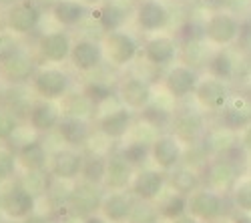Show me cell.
Here are the masks:
<instances>
[{
	"instance_id": "obj_1",
	"label": "cell",
	"mask_w": 251,
	"mask_h": 223,
	"mask_svg": "<svg viewBox=\"0 0 251 223\" xmlns=\"http://www.w3.org/2000/svg\"><path fill=\"white\" fill-rule=\"evenodd\" d=\"M102 201H104V187L80 179L67 193V211L80 219H87L100 211Z\"/></svg>"
},
{
	"instance_id": "obj_2",
	"label": "cell",
	"mask_w": 251,
	"mask_h": 223,
	"mask_svg": "<svg viewBox=\"0 0 251 223\" xmlns=\"http://www.w3.org/2000/svg\"><path fill=\"white\" fill-rule=\"evenodd\" d=\"M40 18H43V6L36 0H18L16 4L6 8L4 26L16 36H25L38 28Z\"/></svg>"
},
{
	"instance_id": "obj_3",
	"label": "cell",
	"mask_w": 251,
	"mask_h": 223,
	"mask_svg": "<svg viewBox=\"0 0 251 223\" xmlns=\"http://www.w3.org/2000/svg\"><path fill=\"white\" fill-rule=\"evenodd\" d=\"M71 76L67 71H62L58 67H45L38 69L34 78H32V91L47 100H58L65 99L71 91Z\"/></svg>"
},
{
	"instance_id": "obj_4",
	"label": "cell",
	"mask_w": 251,
	"mask_h": 223,
	"mask_svg": "<svg viewBox=\"0 0 251 223\" xmlns=\"http://www.w3.org/2000/svg\"><path fill=\"white\" fill-rule=\"evenodd\" d=\"M2 211L10 221H25L36 209V195L25 183H12L2 193Z\"/></svg>"
},
{
	"instance_id": "obj_5",
	"label": "cell",
	"mask_w": 251,
	"mask_h": 223,
	"mask_svg": "<svg viewBox=\"0 0 251 223\" xmlns=\"http://www.w3.org/2000/svg\"><path fill=\"white\" fill-rule=\"evenodd\" d=\"M38 71L36 60L30 56V52L20 49L16 54L0 63V80L8 87H25L26 83H32V78Z\"/></svg>"
},
{
	"instance_id": "obj_6",
	"label": "cell",
	"mask_w": 251,
	"mask_h": 223,
	"mask_svg": "<svg viewBox=\"0 0 251 223\" xmlns=\"http://www.w3.org/2000/svg\"><path fill=\"white\" fill-rule=\"evenodd\" d=\"M102 50H104V58L113 67H127L129 63H133L139 52V43L135 40L133 34L125 30H115V32L104 34Z\"/></svg>"
},
{
	"instance_id": "obj_7",
	"label": "cell",
	"mask_w": 251,
	"mask_h": 223,
	"mask_svg": "<svg viewBox=\"0 0 251 223\" xmlns=\"http://www.w3.org/2000/svg\"><path fill=\"white\" fill-rule=\"evenodd\" d=\"M241 32V25L239 20L229 14V12H213L211 16L207 18V23L203 26V34L209 43L225 47V45H231L239 38Z\"/></svg>"
},
{
	"instance_id": "obj_8",
	"label": "cell",
	"mask_w": 251,
	"mask_h": 223,
	"mask_svg": "<svg viewBox=\"0 0 251 223\" xmlns=\"http://www.w3.org/2000/svg\"><path fill=\"white\" fill-rule=\"evenodd\" d=\"M73 40L71 34L65 30H52V32H45L40 34L38 43H36V50L43 63H50V65H60L65 60L71 58V50H73Z\"/></svg>"
},
{
	"instance_id": "obj_9",
	"label": "cell",
	"mask_w": 251,
	"mask_h": 223,
	"mask_svg": "<svg viewBox=\"0 0 251 223\" xmlns=\"http://www.w3.org/2000/svg\"><path fill=\"white\" fill-rule=\"evenodd\" d=\"M85 155L75 147H62L50 155L49 169L50 175L58 181H76L82 175V167H85Z\"/></svg>"
},
{
	"instance_id": "obj_10",
	"label": "cell",
	"mask_w": 251,
	"mask_h": 223,
	"mask_svg": "<svg viewBox=\"0 0 251 223\" xmlns=\"http://www.w3.org/2000/svg\"><path fill=\"white\" fill-rule=\"evenodd\" d=\"M119 99L131 111H145L153 100V89L141 76H127L119 85Z\"/></svg>"
},
{
	"instance_id": "obj_11",
	"label": "cell",
	"mask_w": 251,
	"mask_h": 223,
	"mask_svg": "<svg viewBox=\"0 0 251 223\" xmlns=\"http://www.w3.org/2000/svg\"><path fill=\"white\" fill-rule=\"evenodd\" d=\"M62 119V109L54 103V100H47L40 99L36 103H32L30 111H28V125L34 133H52L56 131L58 123Z\"/></svg>"
},
{
	"instance_id": "obj_12",
	"label": "cell",
	"mask_w": 251,
	"mask_h": 223,
	"mask_svg": "<svg viewBox=\"0 0 251 223\" xmlns=\"http://www.w3.org/2000/svg\"><path fill=\"white\" fill-rule=\"evenodd\" d=\"M169 10L159 0H141L135 8V23L145 32H159L169 25Z\"/></svg>"
},
{
	"instance_id": "obj_13",
	"label": "cell",
	"mask_w": 251,
	"mask_h": 223,
	"mask_svg": "<svg viewBox=\"0 0 251 223\" xmlns=\"http://www.w3.org/2000/svg\"><path fill=\"white\" fill-rule=\"evenodd\" d=\"M102 58H104L102 45L95 43V40H91V38H78V40H75L69 60H71V65H73L75 71L91 73V71L100 67Z\"/></svg>"
},
{
	"instance_id": "obj_14",
	"label": "cell",
	"mask_w": 251,
	"mask_h": 223,
	"mask_svg": "<svg viewBox=\"0 0 251 223\" xmlns=\"http://www.w3.org/2000/svg\"><path fill=\"white\" fill-rule=\"evenodd\" d=\"M187 201H189L187 211H189L195 219L213 221L223 213V199L213 189H197L195 193H191L187 197Z\"/></svg>"
},
{
	"instance_id": "obj_15",
	"label": "cell",
	"mask_w": 251,
	"mask_h": 223,
	"mask_svg": "<svg viewBox=\"0 0 251 223\" xmlns=\"http://www.w3.org/2000/svg\"><path fill=\"white\" fill-rule=\"evenodd\" d=\"M143 54H145V60L153 67H169L175 63V58L179 54L177 40L171 36H165V34L153 36L145 43Z\"/></svg>"
},
{
	"instance_id": "obj_16",
	"label": "cell",
	"mask_w": 251,
	"mask_h": 223,
	"mask_svg": "<svg viewBox=\"0 0 251 223\" xmlns=\"http://www.w3.org/2000/svg\"><path fill=\"white\" fill-rule=\"evenodd\" d=\"M181 141L175 135H161L151 143V159L163 171H173L181 161Z\"/></svg>"
},
{
	"instance_id": "obj_17",
	"label": "cell",
	"mask_w": 251,
	"mask_h": 223,
	"mask_svg": "<svg viewBox=\"0 0 251 223\" xmlns=\"http://www.w3.org/2000/svg\"><path fill=\"white\" fill-rule=\"evenodd\" d=\"M135 173H137V169L131 163H127V159L121 153L111 155L107 159V175H104L102 187L107 191H127V189H131Z\"/></svg>"
},
{
	"instance_id": "obj_18",
	"label": "cell",
	"mask_w": 251,
	"mask_h": 223,
	"mask_svg": "<svg viewBox=\"0 0 251 223\" xmlns=\"http://www.w3.org/2000/svg\"><path fill=\"white\" fill-rule=\"evenodd\" d=\"M197 73L187 65H175L165 74V89L175 99H185L197 91Z\"/></svg>"
},
{
	"instance_id": "obj_19",
	"label": "cell",
	"mask_w": 251,
	"mask_h": 223,
	"mask_svg": "<svg viewBox=\"0 0 251 223\" xmlns=\"http://www.w3.org/2000/svg\"><path fill=\"white\" fill-rule=\"evenodd\" d=\"M195 97L199 103L207 109V111H223L227 107V103L231 100V93H229V87L223 83V80L211 76L205 78L197 85Z\"/></svg>"
},
{
	"instance_id": "obj_20",
	"label": "cell",
	"mask_w": 251,
	"mask_h": 223,
	"mask_svg": "<svg viewBox=\"0 0 251 223\" xmlns=\"http://www.w3.org/2000/svg\"><path fill=\"white\" fill-rule=\"evenodd\" d=\"M165 187V175L157 169H137L131 193L139 201H155Z\"/></svg>"
},
{
	"instance_id": "obj_21",
	"label": "cell",
	"mask_w": 251,
	"mask_h": 223,
	"mask_svg": "<svg viewBox=\"0 0 251 223\" xmlns=\"http://www.w3.org/2000/svg\"><path fill=\"white\" fill-rule=\"evenodd\" d=\"M133 127V113L127 107H121L115 111L104 113L97 121V129L100 135H104L111 141H119L123 137H127V133Z\"/></svg>"
},
{
	"instance_id": "obj_22",
	"label": "cell",
	"mask_w": 251,
	"mask_h": 223,
	"mask_svg": "<svg viewBox=\"0 0 251 223\" xmlns=\"http://www.w3.org/2000/svg\"><path fill=\"white\" fill-rule=\"evenodd\" d=\"M137 201L127 191H111L104 195L100 213L109 223H127Z\"/></svg>"
},
{
	"instance_id": "obj_23",
	"label": "cell",
	"mask_w": 251,
	"mask_h": 223,
	"mask_svg": "<svg viewBox=\"0 0 251 223\" xmlns=\"http://www.w3.org/2000/svg\"><path fill=\"white\" fill-rule=\"evenodd\" d=\"M16 159H18V165L23 169H26L28 173L45 171L47 165H49V161H50L45 143L43 141H38V139L26 141V143L20 145L16 149Z\"/></svg>"
},
{
	"instance_id": "obj_24",
	"label": "cell",
	"mask_w": 251,
	"mask_h": 223,
	"mask_svg": "<svg viewBox=\"0 0 251 223\" xmlns=\"http://www.w3.org/2000/svg\"><path fill=\"white\" fill-rule=\"evenodd\" d=\"M223 127L237 131L251 125V97H231L227 107L221 111Z\"/></svg>"
},
{
	"instance_id": "obj_25",
	"label": "cell",
	"mask_w": 251,
	"mask_h": 223,
	"mask_svg": "<svg viewBox=\"0 0 251 223\" xmlns=\"http://www.w3.org/2000/svg\"><path fill=\"white\" fill-rule=\"evenodd\" d=\"M58 137L62 139V143L69 145V147H80L89 141L91 135V125L89 121L85 119H78V117H69V115H62L60 123L56 127Z\"/></svg>"
},
{
	"instance_id": "obj_26",
	"label": "cell",
	"mask_w": 251,
	"mask_h": 223,
	"mask_svg": "<svg viewBox=\"0 0 251 223\" xmlns=\"http://www.w3.org/2000/svg\"><path fill=\"white\" fill-rule=\"evenodd\" d=\"M207 181L213 191H225L237 181V163L231 159H217L207 165Z\"/></svg>"
},
{
	"instance_id": "obj_27",
	"label": "cell",
	"mask_w": 251,
	"mask_h": 223,
	"mask_svg": "<svg viewBox=\"0 0 251 223\" xmlns=\"http://www.w3.org/2000/svg\"><path fill=\"white\" fill-rule=\"evenodd\" d=\"M50 14L62 28H75L89 14V6L80 0H60L50 8Z\"/></svg>"
},
{
	"instance_id": "obj_28",
	"label": "cell",
	"mask_w": 251,
	"mask_h": 223,
	"mask_svg": "<svg viewBox=\"0 0 251 223\" xmlns=\"http://www.w3.org/2000/svg\"><path fill=\"white\" fill-rule=\"evenodd\" d=\"M203 117L199 113L185 111L175 115L173 119V135L181 141V143H195L203 133Z\"/></svg>"
},
{
	"instance_id": "obj_29",
	"label": "cell",
	"mask_w": 251,
	"mask_h": 223,
	"mask_svg": "<svg viewBox=\"0 0 251 223\" xmlns=\"http://www.w3.org/2000/svg\"><path fill=\"white\" fill-rule=\"evenodd\" d=\"M95 18L104 32H115V30L123 28L125 20H127V10H125L117 0H104L100 6H97Z\"/></svg>"
},
{
	"instance_id": "obj_30",
	"label": "cell",
	"mask_w": 251,
	"mask_h": 223,
	"mask_svg": "<svg viewBox=\"0 0 251 223\" xmlns=\"http://www.w3.org/2000/svg\"><path fill=\"white\" fill-rule=\"evenodd\" d=\"M95 111H97V105L82 91L75 93V95H67L65 99H62V115L78 117V119L89 121Z\"/></svg>"
},
{
	"instance_id": "obj_31",
	"label": "cell",
	"mask_w": 251,
	"mask_h": 223,
	"mask_svg": "<svg viewBox=\"0 0 251 223\" xmlns=\"http://www.w3.org/2000/svg\"><path fill=\"white\" fill-rule=\"evenodd\" d=\"M107 159L102 155H89L85 159V167H82V181H89L95 185H102L104 183V175H107Z\"/></svg>"
},
{
	"instance_id": "obj_32",
	"label": "cell",
	"mask_w": 251,
	"mask_h": 223,
	"mask_svg": "<svg viewBox=\"0 0 251 223\" xmlns=\"http://www.w3.org/2000/svg\"><path fill=\"white\" fill-rule=\"evenodd\" d=\"M169 181H171L175 193H181L185 197H189L191 193H195L199 189V177L191 169H175L171 173Z\"/></svg>"
},
{
	"instance_id": "obj_33",
	"label": "cell",
	"mask_w": 251,
	"mask_h": 223,
	"mask_svg": "<svg viewBox=\"0 0 251 223\" xmlns=\"http://www.w3.org/2000/svg\"><path fill=\"white\" fill-rule=\"evenodd\" d=\"M207 69L211 73V76H215L219 80H229L233 76L235 65H233V58L229 56L227 50H219L207 60Z\"/></svg>"
},
{
	"instance_id": "obj_34",
	"label": "cell",
	"mask_w": 251,
	"mask_h": 223,
	"mask_svg": "<svg viewBox=\"0 0 251 223\" xmlns=\"http://www.w3.org/2000/svg\"><path fill=\"white\" fill-rule=\"evenodd\" d=\"M121 155L127 159V163H131L135 169H143V165L149 161L151 157V145L145 141H133L121 151Z\"/></svg>"
},
{
	"instance_id": "obj_35",
	"label": "cell",
	"mask_w": 251,
	"mask_h": 223,
	"mask_svg": "<svg viewBox=\"0 0 251 223\" xmlns=\"http://www.w3.org/2000/svg\"><path fill=\"white\" fill-rule=\"evenodd\" d=\"M187 207H189V201H187V197L181 195V193H173L171 197H167L161 203L159 211H161L163 219L175 221V219H179V217H183L187 213Z\"/></svg>"
},
{
	"instance_id": "obj_36",
	"label": "cell",
	"mask_w": 251,
	"mask_h": 223,
	"mask_svg": "<svg viewBox=\"0 0 251 223\" xmlns=\"http://www.w3.org/2000/svg\"><path fill=\"white\" fill-rule=\"evenodd\" d=\"M20 127V117L8 109L6 105H0V141H10Z\"/></svg>"
},
{
	"instance_id": "obj_37",
	"label": "cell",
	"mask_w": 251,
	"mask_h": 223,
	"mask_svg": "<svg viewBox=\"0 0 251 223\" xmlns=\"http://www.w3.org/2000/svg\"><path fill=\"white\" fill-rule=\"evenodd\" d=\"M159 217L161 211L151 205V201H137L127 223H159Z\"/></svg>"
},
{
	"instance_id": "obj_38",
	"label": "cell",
	"mask_w": 251,
	"mask_h": 223,
	"mask_svg": "<svg viewBox=\"0 0 251 223\" xmlns=\"http://www.w3.org/2000/svg\"><path fill=\"white\" fill-rule=\"evenodd\" d=\"M16 167H18L16 151L0 147V183H6L8 179H12L16 173Z\"/></svg>"
},
{
	"instance_id": "obj_39",
	"label": "cell",
	"mask_w": 251,
	"mask_h": 223,
	"mask_svg": "<svg viewBox=\"0 0 251 223\" xmlns=\"http://www.w3.org/2000/svg\"><path fill=\"white\" fill-rule=\"evenodd\" d=\"M20 50V43H18V36L14 32L6 30H0V63H4L6 58H10L12 54H16Z\"/></svg>"
},
{
	"instance_id": "obj_40",
	"label": "cell",
	"mask_w": 251,
	"mask_h": 223,
	"mask_svg": "<svg viewBox=\"0 0 251 223\" xmlns=\"http://www.w3.org/2000/svg\"><path fill=\"white\" fill-rule=\"evenodd\" d=\"M82 93H85L97 107L102 105V103H107V100L111 99V87L104 85V83H100V80H93V83L85 85Z\"/></svg>"
},
{
	"instance_id": "obj_41",
	"label": "cell",
	"mask_w": 251,
	"mask_h": 223,
	"mask_svg": "<svg viewBox=\"0 0 251 223\" xmlns=\"http://www.w3.org/2000/svg\"><path fill=\"white\" fill-rule=\"evenodd\" d=\"M235 203L243 211H251V179L241 181L235 187Z\"/></svg>"
},
{
	"instance_id": "obj_42",
	"label": "cell",
	"mask_w": 251,
	"mask_h": 223,
	"mask_svg": "<svg viewBox=\"0 0 251 223\" xmlns=\"http://www.w3.org/2000/svg\"><path fill=\"white\" fill-rule=\"evenodd\" d=\"M203 6H207L209 10H213V12H219L221 8L227 6V0H201Z\"/></svg>"
},
{
	"instance_id": "obj_43",
	"label": "cell",
	"mask_w": 251,
	"mask_h": 223,
	"mask_svg": "<svg viewBox=\"0 0 251 223\" xmlns=\"http://www.w3.org/2000/svg\"><path fill=\"white\" fill-rule=\"evenodd\" d=\"M247 4H249V0H227V8H229V10H233V12L243 10Z\"/></svg>"
},
{
	"instance_id": "obj_44",
	"label": "cell",
	"mask_w": 251,
	"mask_h": 223,
	"mask_svg": "<svg viewBox=\"0 0 251 223\" xmlns=\"http://www.w3.org/2000/svg\"><path fill=\"white\" fill-rule=\"evenodd\" d=\"M20 223H50V219L45 217V215H36V213H32L30 217H26L25 221H20Z\"/></svg>"
},
{
	"instance_id": "obj_45",
	"label": "cell",
	"mask_w": 251,
	"mask_h": 223,
	"mask_svg": "<svg viewBox=\"0 0 251 223\" xmlns=\"http://www.w3.org/2000/svg\"><path fill=\"white\" fill-rule=\"evenodd\" d=\"M56 223H82V219L80 217H76V215H73V213H69L67 211V215L65 217H60Z\"/></svg>"
},
{
	"instance_id": "obj_46",
	"label": "cell",
	"mask_w": 251,
	"mask_h": 223,
	"mask_svg": "<svg viewBox=\"0 0 251 223\" xmlns=\"http://www.w3.org/2000/svg\"><path fill=\"white\" fill-rule=\"evenodd\" d=\"M243 147L247 149V151H251V125L249 127H245V133H243Z\"/></svg>"
},
{
	"instance_id": "obj_47",
	"label": "cell",
	"mask_w": 251,
	"mask_h": 223,
	"mask_svg": "<svg viewBox=\"0 0 251 223\" xmlns=\"http://www.w3.org/2000/svg\"><path fill=\"white\" fill-rule=\"evenodd\" d=\"M82 223H109L107 219H104L102 215H91V217H87V219H82Z\"/></svg>"
},
{
	"instance_id": "obj_48",
	"label": "cell",
	"mask_w": 251,
	"mask_h": 223,
	"mask_svg": "<svg viewBox=\"0 0 251 223\" xmlns=\"http://www.w3.org/2000/svg\"><path fill=\"white\" fill-rule=\"evenodd\" d=\"M173 223H199L193 215H183V217H179V219H175Z\"/></svg>"
},
{
	"instance_id": "obj_49",
	"label": "cell",
	"mask_w": 251,
	"mask_h": 223,
	"mask_svg": "<svg viewBox=\"0 0 251 223\" xmlns=\"http://www.w3.org/2000/svg\"><path fill=\"white\" fill-rule=\"evenodd\" d=\"M80 2H82V4H87L89 8H95V6H100L104 0H80Z\"/></svg>"
},
{
	"instance_id": "obj_50",
	"label": "cell",
	"mask_w": 251,
	"mask_h": 223,
	"mask_svg": "<svg viewBox=\"0 0 251 223\" xmlns=\"http://www.w3.org/2000/svg\"><path fill=\"white\" fill-rule=\"evenodd\" d=\"M36 2H38L40 6H50V8H52L56 2H60V0H36Z\"/></svg>"
},
{
	"instance_id": "obj_51",
	"label": "cell",
	"mask_w": 251,
	"mask_h": 223,
	"mask_svg": "<svg viewBox=\"0 0 251 223\" xmlns=\"http://www.w3.org/2000/svg\"><path fill=\"white\" fill-rule=\"evenodd\" d=\"M16 2H18V0H0V8H10Z\"/></svg>"
},
{
	"instance_id": "obj_52",
	"label": "cell",
	"mask_w": 251,
	"mask_h": 223,
	"mask_svg": "<svg viewBox=\"0 0 251 223\" xmlns=\"http://www.w3.org/2000/svg\"><path fill=\"white\" fill-rule=\"evenodd\" d=\"M235 223H251V217L249 215H241V217L235 219Z\"/></svg>"
},
{
	"instance_id": "obj_53",
	"label": "cell",
	"mask_w": 251,
	"mask_h": 223,
	"mask_svg": "<svg viewBox=\"0 0 251 223\" xmlns=\"http://www.w3.org/2000/svg\"><path fill=\"white\" fill-rule=\"evenodd\" d=\"M2 215H4V211H2V195H0V221H2Z\"/></svg>"
},
{
	"instance_id": "obj_54",
	"label": "cell",
	"mask_w": 251,
	"mask_h": 223,
	"mask_svg": "<svg viewBox=\"0 0 251 223\" xmlns=\"http://www.w3.org/2000/svg\"><path fill=\"white\" fill-rule=\"evenodd\" d=\"M0 223H2V221H0Z\"/></svg>"
}]
</instances>
